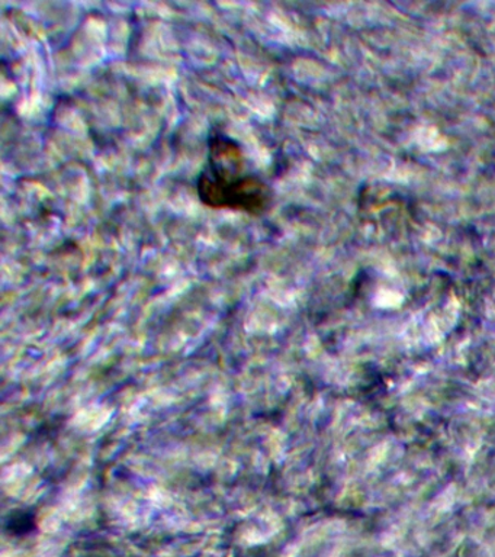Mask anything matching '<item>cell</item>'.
<instances>
[{"label": "cell", "mask_w": 495, "mask_h": 557, "mask_svg": "<svg viewBox=\"0 0 495 557\" xmlns=\"http://www.w3.org/2000/svg\"><path fill=\"white\" fill-rule=\"evenodd\" d=\"M207 144L206 163L195 182L199 202L214 211L264 215L272 208L273 189L251 170L240 143L212 129Z\"/></svg>", "instance_id": "1"}]
</instances>
